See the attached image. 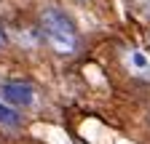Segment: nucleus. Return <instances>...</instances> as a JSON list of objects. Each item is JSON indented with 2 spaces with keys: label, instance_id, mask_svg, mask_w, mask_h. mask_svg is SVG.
<instances>
[{
  "label": "nucleus",
  "instance_id": "nucleus-5",
  "mask_svg": "<svg viewBox=\"0 0 150 144\" xmlns=\"http://www.w3.org/2000/svg\"><path fill=\"white\" fill-rule=\"evenodd\" d=\"M6 43H8V38H6V29H3V27H0V51H3V48H6Z\"/></svg>",
  "mask_w": 150,
  "mask_h": 144
},
{
  "label": "nucleus",
  "instance_id": "nucleus-4",
  "mask_svg": "<svg viewBox=\"0 0 150 144\" xmlns=\"http://www.w3.org/2000/svg\"><path fill=\"white\" fill-rule=\"evenodd\" d=\"M129 64L134 67L137 72H142V75H147V78H150V59L145 56L142 51H131V53H129Z\"/></svg>",
  "mask_w": 150,
  "mask_h": 144
},
{
  "label": "nucleus",
  "instance_id": "nucleus-2",
  "mask_svg": "<svg viewBox=\"0 0 150 144\" xmlns=\"http://www.w3.org/2000/svg\"><path fill=\"white\" fill-rule=\"evenodd\" d=\"M0 96L8 104L27 110V107L35 104V88L27 80H6V83H0Z\"/></svg>",
  "mask_w": 150,
  "mask_h": 144
},
{
  "label": "nucleus",
  "instance_id": "nucleus-1",
  "mask_svg": "<svg viewBox=\"0 0 150 144\" xmlns=\"http://www.w3.org/2000/svg\"><path fill=\"white\" fill-rule=\"evenodd\" d=\"M40 32L48 40V45L56 53H64V56H72L81 45V38H78V29H75L72 19L56 6H46L40 11Z\"/></svg>",
  "mask_w": 150,
  "mask_h": 144
},
{
  "label": "nucleus",
  "instance_id": "nucleus-3",
  "mask_svg": "<svg viewBox=\"0 0 150 144\" xmlns=\"http://www.w3.org/2000/svg\"><path fill=\"white\" fill-rule=\"evenodd\" d=\"M0 128L3 131H19L22 128V115L3 101H0Z\"/></svg>",
  "mask_w": 150,
  "mask_h": 144
}]
</instances>
